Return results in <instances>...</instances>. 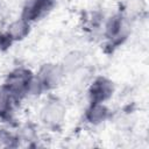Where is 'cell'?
<instances>
[{
    "label": "cell",
    "instance_id": "2",
    "mask_svg": "<svg viewBox=\"0 0 149 149\" xmlns=\"http://www.w3.org/2000/svg\"><path fill=\"white\" fill-rule=\"evenodd\" d=\"M64 76V69L55 64L43 65L38 73L34 77L31 94H40L43 91H49L56 87Z\"/></svg>",
    "mask_w": 149,
    "mask_h": 149
},
{
    "label": "cell",
    "instance_id": "5",
    "mask_svg": "<svg viewBox=\"0 0 149 149\" xmlns=\"http://www.w3.org/2000/svg\"><path fill=\"white\" fill-rule=\"evenodd\" d=\"M105 35L111 45H119L127 36V27L121 14H115L108 19L105 26Z\"/></svg>",
    "mask_w": 149,
    "mask_h": 149
},
{
    "label": "cell",
    "instance_id": "4",
    "mask_svg": "<svg viewBox=\"0 0 149 149\" xmlns=\"http://www.w3.org/2000/svg\"><path fill=\"white\" fill-rule=\"evenodd\" d=\"M55 0H28L22 9L21 19L31 23L47 16L55 7Z\"/></svg>",
    "mask_w": 149,
    "mask_h": 149
},
{
    "label": "cell",
    "instance_id": "3",
    "mask_svg": "<svg viewBox=\"0 0 149 149\" xmlns=\"http://www.w3.org/2000/svg\"><path fill=\"white\" fill-rule=\"evenodd\" d=\"M65 118V107L58 99L48 100L41 109V120L42 122L52 129L58 128Z\"/></svg>",
    "mask_w": 149,
    "mask_h": 149
},
{
    "label": "cell",
    "instance_id": "7",
    "mask_svg": "<svg viewBox=\"0 0 149 149\" xmlns=\"http://www.w3.org/2000/svg\"><path fill=\"white\" fill-rule=\"evenodd\" d=\"M17 102L19 100L9 92V90L5 85H1L0 86V119H3V120L10 119Z\"/></svg>",
    "mask_w": 149,
    "mask_h": 149
},
{
    "label": "cell",
    "instance_id": "1",
    "mask_svg": "<svg viewBox=\"0 0 149 149\" xmlns=\"http://www.w3.org/2000/svg\"><path fill=\"white\" fill-rule=\"evenodd\" d=\"M34 77L35 76L30 70L26 68H16L7 74L3 85L20 101L22 98L31 94Z\"/></svg>",
    "mask_w": 149,
    "mask_h": 149
},
{
    "label": "cell",
    "instance_id": "9",
    "mask_svg": "<svg viewBox=\"0 0 149 149\" xmlns=\"http://www.w3.org/2000/svg\"><path fill=\"white\" fill-rule=\"evenodd\" d=\"M29 30H30V23L23 19H19L16 21H13L8 26L5 33L12 40V42H15V41L23 40L29 34Z\"/></svg>",
    "mask_w": 149,
    "mask_h": 149
},
{
    "label": "cell",
    "instance_id": "8",
    "mask_svg": "<svg viewBox=\"0 0 149 149\" xmlns=\"http://www.w3.org/2000/svg\"><path fill=\"white\" fill-rule=\"evenodd\" d=\"M109 116V109L104 102H90L85 111V119L91 125H99Z\"/></svg>",
    "mask_w": 149,
    "mask_h": 149
},
{
    "label": "cell",
    "instance_id": "6",
    "mask_svg": "<svg viewBox=\"0 0 149 149\" xmlns=\"http://www.w3.org/2000/svg\"><path fill=\"white\" fill-rule=\"evenodd\" d=\"M114 92L113 83L106 77H98L88 88L90 102H105Z\"/></svg>",
    "mask_w": 149,
    "mask_h": 149
}]
</instances>
